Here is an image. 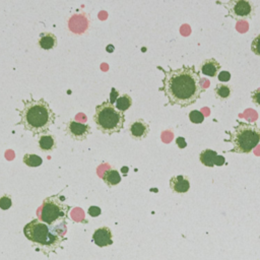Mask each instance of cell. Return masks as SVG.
<instances>
[{"label":"cell","instance_id":"obj_1","mask_svg":"<svg viewBox=\"0 0 260 260\" xmlns=\"http://www.w3.org/2000/svg\"><path fill=\"white\" fill-rule=\"evenodd\" d=\"M158 69L164 72L163 87L159 88L168 99L170 106L187 108L197 103L205 93L202 86L201 73L194 65H182L180 68L166 70L161 66Z\"/></svg>","mask_w":260,"mask_h":260},{"label":"cell","instance_id":"obj_2","mask_svg":"<svg viewBox=\"0 0 260 260\" xmlns=\"http://www.w3.org/2000/svg\"><path fill=\"white\" fill-rule=\"evenodd\" d=\"M24 109L20 111L22 124L27 131H30L34 136L48 132L49 127L54 124L56 114L50 105L44 99L24 100Z\"/></svg>","mask_w":260,"mask_h":260},{"label":"cell","instance_id":"obj_3","mask_svg":"<svg viewBox=\"0 0 260 260\" xmlns=\"http://www.w3.org/2000/svg\"><path fill=\"white\" fill-rule=\"evenodd\" d=\"M226 133L230 135V139L225 142L232 144L233 147L229 152L233 154H249L260 143V127L256 123L237 120L233 130Z\"/></svg>","mask_w":260,"mask_h":260},{"label":"cell","instance_id":"obj_4","mask_svg":"<svg viewBox=\"0 0 260 260\" xmlns=\"http://www.w3.org/2000/svg\"><path fill=\"white\" fill-rule=\"evenodd\" d=\"M59 229L45 224L41 220L34 219L24 228L26 238L42 248H49L50 251L59 247L65 239Z\"/></svg>","mask_w":260,"mask_h":260},{"label":"cell","instance_id":"obj_5","mask_svg":"<svg viewBox=\"0 0 260 260\" xmlns=\"http://www.w3.org/2000/svg\"><path fill=\"white\" fill-rule=\"evenodd\" d=\"M94 122L98 130L102 133L112 135L114 133H119L123 129L125 114L117 110L110 101H105L96 106Z\"/></svg>","mask_w":260,"mask_h":260},{"label":"cell","instance_id":"obj_6","mask_svg":"<svg viewBox=\"0 0 260 260\" xmlns=\"http://www.w3.org/2000/svg\"><path fill=\"white\" fill-rule=\"evenodd\" d=\"M70 209L71 206L65 202V198L60 192L45 198L40 209V219L48 226L59 229L68 220Z\"/></svg>","mask_w":260,"mask_h":260},{"label":"cell","instance_id":"obj_7","mask_svg":"<svg viewBox=\"0 0 260 260\" xmlns=\"http://www.w3.org/2000/svg\"><path fill=\"white\" fill-rule=\"evenodd\" d=\"M217 4L223 5L227 10V17L235 21L251 20L255 15V5L248 0H229L222 2L217 1Z\"/></svg>","mask_w":260,"mask_h":260},{"label":"cell","instance_id":"obj_8","mask_svg":"<svg viewBox=\"0 0 260 260\" xmlns=\"http://www.w3.org/2000/svg\"><path fill=\"white\" fill-rule=\"evenodd\" d=\"M65 133L73 141L84 142L91 134V128L87 123H82L76 120H69L65 125Z\"/></svg>","mask_w":260,"mask_h":260},{"label":"cell","instance_id":"obj_9","mask_svg":"<svg viewBox=\"0 0 260 260\" xmlns=\"http://www.w3.org/2000/svg\"><path fill=\"white\" fill-rule=\"evenodd\" d=\"M149 124L144 119H139L132 122L128 128L129 135L134 141H143L146 139V136L149 134Z\"/></svg>","mask_w":260,"mask_h":260},{"label":"cell","instance_id":"obj_10","mask_svg":"<svg viewBox=\"0 0 260 260\" xmlns=\"http://www.w3.org/2000/svg\"><path fill=\"white\" fill-rule=\"evenodd\" d=\"M200 161L203 166L208 168H212L215 166L222 167L227 163L225 157L218 155L217 151L212 150L210 148H206L201 151Z\"/></svg>","mask_w":260,"mask_h":260},{"label":"cell","instance_id":"obj_11","mask_svg":"<svg viewBox=\"0 0 260 260\" xmlns=\"http://www.w3.org/2000/svg\"><path fill=\"white\" fill-rule=\"evenodd\" d=\"M93 241L97 246L103 248L113 244V233L109 227H102L97 229L93 234Z\"/></svg>","mask_w":260,"mask_h":260},{"label":"cell","instance_id":"obj_12","mask_svg":"<svg viewBox=\"0 0 260 260\" xmlns=\"http://www.w3.org/2000/svg\"><path fill=\"white\" fill-rule=\"evenodd\" d=\"M170 188L174 193H178V194L187 193L190 189L189 178L185 175L173 176L170 179Z\"/></svg>","mask_w":260,"mask_h":260},{"label":"cell","instance_id":"obj_13","mask_svg":"<svg viewBox=\"0 0 260 260\" xmlns=\"http://www.w3.org/2000/svg\"><path fill=\"white\" fill-rule=\"evenodd\" d=\"M221 63L215 58L205 59L200 65L201 73L209 76V78H216V76H218L221 72Z\"/></svg>","mask_w":260,"mask_h":260},{"label":"cell","instance_id":"obj_14","mask_svg":"<svg viewBox=\"0 0 260 260\" xmlns=\"http://www.w3.org/2000/svg\"><path fill=\"white\" fill-rule=\"evenodd\" d=\"M38 145L43 152H52L57 147L56 136L49 132L40 135L38 140Z\"/></svg>","mask_w":260,"mask_h":260},{"label":"cell","instance_id":"obj_15","mask_svg":"<svg viewBox=\"0 0 260 260\" xmlns=\"http://www.w3.org/2000/svg\"><path fill=\"white\" fill-rule=\"evenodd\" d=\"M38 43H39V46L41 47V49L52 50V49L56 48L58 41H57L56 36L53 33L45 32V33H42L40 35Z\"/></svg>","mask_w":260,"mask_h":260},{"label":"cell","instance_id":"obj_16","mask_svg":"<svg viewBox=\"0 0 260 260\" xmlns=\"http://www.w3.org/2000/svg\"><path fill=\"white\" fill-rule=\"evenodd\" d=\"M102 179L105 182V184L109 187L116 186L121 182V176H120L119 172L115 169L106 170L105 173L103 174Z\"/></svg>","mask_w":260,"mask_h":260},{"label":"cell","instance_id":"obj_17","mask_svg":"<svg viewBox=\"0 0 260 260\" xmlns=\"http://www.w3.org/2000/svg\"><path fill=\"white\" fill-rule=\"evenodd\" d=\"M215 91V96L220 101H226L230 99L232 96V88L229 85L226 84H218L213 89Z\"/></svg>","mask_w":260,"mask_h":260},{"label":"cell","instance_id":"obj_18","mask_svg":"<svg viewBox=\"0 0 260 260\" xmlns=\"http://www.w3.org/2000/svg\"><path fill=\"white\" fill-rule=\"evenodd\" d=\"M132 106V98L127 95V94H123L121 95L120 97H118V99L116 100V109L119 110L120 112H125L127 111L130 107Z\"/></svg>","mask_w":260,"mask_h":260},{"label":"cell","instance_id":"obj_19","mask_svg":"<svg viewBox=\"0 0 260 260\" xmlns=\"http://www.w3.org/2000/svg\"><path fill=\"white\" fill-rule=\"evenodd\" d=\"M24 163L26 166L30 168H36L40 167L43 164V160L40 156H37L35 154H26L24 156Z\"/></svg>","mask_w":260,"mask_h":260},{"label":"cell","instance_id":"obj_20","mask_svg":"<svg viewBox=\"0 0 260 260\" xmlns=\"http://www.w3.org/2000/svg\"><path fill=\"white\" fill-rule=\"evenodd\" d=\"M188 116H189V120L193 124H202L205 119L204 115L200 110H192Z\"/></svg>","mask_w":260,"mask_h":260},{"label":"cell","instance_id":"obj_21","mask_svg":"<svg viewBox=\"0 0 260 260\" xmlns=\"http://www.w3.org/2000/svg\"><path fill=\"white\" fill-rule=\"evenodd\" d=\"M12 206V200L10 195L4 194L3 196L0 197V209L7 210Z\"/></svg>","mask_w":260,"mask_h":260},{"label":"cell","instance_id":"obj_22","mask_svg":"<svg viewBox=\"0 0 260 260\" xmlns=\"http://www.w3.org/2000/svg\"><path fill=\"white\" fill-rule=\"evenodd\" d=\"M251 51L255 55L260 56V34L253 39V41L251 43Z\"/></svg>","mask_w":260,"mask_h":260},{"label":"cell","instance_id":"obj_23","mask_svg":"<svg viewBox=\"0 0 260 260\" xmlns=\"http://www.w3.org/2000/svg\"><path fill=\"white\" fill-rule=\"evenodd\" d=\"M218 80H219V82H221V84L228 83L229 81L231 80V72L227 71V70L221 71L218 75Z\"/></svg>","mask_w":260,"mask_h":260},{"label":"cell","instance_id":"obj_24","mask_svg":"<svg viewBox=\"0 0 260 260\" xmlns=\"http://www.w3.org/2000/svg\"><path fill=\"white\" fill-rule=\"evenodd\" d=\"M251 101L252 103L257 106L260 107V87L254 89L252 93H251Z\"/></svg>","mask_w":260,"mask_h":260},{"label":"cell","instance_id":"obj_25","mask_svg":"<svg viewBox=\"0 0 260 260\" xmlns=\"http://www.w3.org/2000/svg\"><path fill=\"white\" fill-rule=\"evenodd\" d=\"M87 212H88V215L90 217L97 218V217H99L101 215V213H102V209L99 206H90L87 209Z\"/></svg>","mask_w":260,"mask_h":260},{"label":"cell","instance_id":"obj_26","mask_svg":"<svg viewBox=\"0 0 260 260\" xmlns=\"http://www.w3.org/2000/svg\"><path fill=\"white\" fill-rule=\"evenodd\" d=\"M176 144L181 149L185 148L187 146V143H186L185 139H184V137H182V136H178L177 137V139H176Z\"/></svg>","mask_w":260,"mask_h":260}]
</instances>
